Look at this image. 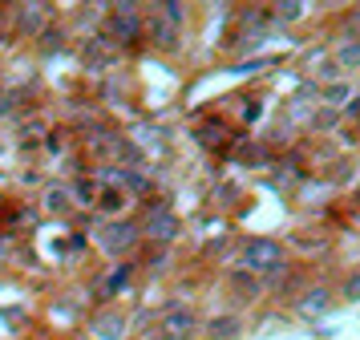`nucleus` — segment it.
Wrapping results in <instances>:
<instances>
[{"label": "nucleus", "mask_w": 360, "mask_h": 340, "mask_svg": "<svg viewBox=\"0 0 360 340\" xmlns=\"http://www.w3.org/2000/svg\"><path fill=\"white\" fill-rule=\"evenodd\" d=\"M283 263V247L279 239H267V235H251L243 243V267L255 275H267V272H279Z\"/></svg>", "instance_id": "f257e3e1"}, {"label": "nucleus", "mask_w": 360, "mask_h": 340, "mask_svg": "<svg viewBox=\"0 0 360 340\" xmlns=\"http://www.w3.org/2000/svg\"><path fill=\"white\" fill-rule=\"evenodd\" d=\"M198 332V316H195V308H186V304H170L158 316V340H191Z\"/></svg>", "instance_id": "f03ea898"}, {"label": "nucleus", "mask_w": 360, "mask_h": 340, "mask_svg": "<svg viewBox=\"0 0 360 340\" xmlns=\"http://www.w3.org/2000/svg\"><path fill=\"white\" fill-rule=\"evenodd\" d=\"M105 29L114 37V45H134V41H142L146 20H142V13L134 4H117L114 13H110V20H105Z\"/></svg>", "instance_id": "7ed1b4c3"}, {"label": "nucleus", "mask_w": 360, "mask_h": 340, "mask_svg": "<svg viewBox=\"0 0 360 340\" xmlns=\"http://www.w3.org/2000/svg\"><path fill=\"white\" fill-rule=\"evenodd\" d=\"M179 231H182L179 215L166 207V203L150 207L146 223H142V235H146V239H154V243H174V239H179Z\"/></svg>", "instance_id": "20e7f679"}, {"label": "nucleus", "mask_w": 360, "mask_h": 340, "mask_svg": "<svg viewBox=\"0 0 360 340\" xmlns=\"http://www.w3.org/2000/svg\"><path fill=\"white\" fill-rule=\"evenodd\" d=\"M138 235H142V227L138 223H122V219H117V223H105L101 227V251H105V256H122V251H130L134 243H138Z\"/></svg>", "instance_id": "39448f33"}, {"label": "nucleus", "mask_w": 360, "mask_h": 340, "mask_svg": "<svg viewBox=\"0 0 360 340\" xmlns=\"http://www.w3.org/2000/svg\"><path fill=\"white\" fill-rule=\"evenodd\" d=\"M89 332L98 340H126L130 320H126V312H117V308H101L98 316L89 320Z\"/></svg>", "instance_id": "423d86ee"}, {"label": "nucleus", "mask_w": 360, "mask_h": 340, "mask_svg": "<svg viewBox=\"0 0 360 340\" xmlns=\"http://www.w3.org/2000/svg\"><path fill=\"white\" fill-rule=\"evenodd\" d=\"M146 32H150V41L158 49H179V25H170L158 8H154V16L146 20Z\"/></svg>", "instance_id": "0eeeda50"}, {"label": "nucleus", "mask_w": 360, "mask_h": 340, "mask_svg": "<svg viewBox=\"0 0 360 340\" xmlns=\"http://www.w3.org/2000/svg\"><path fill=\"white\" fill-rule=\"evenodd\" d=\"M45 16H49V4H17L13 20H17V32H41Z\"/></svg>", "instance_id": "6e6552de"}, {"label": "nucleus", "mask_w": 360, "mask_h": 340, "mask_svg": "<svg viewBox=\"0 0 360 340\" xmlns=\"http://www.w3.org/2000/svg\"><path fill=\"white\" fill-rule=\"evenodd\" d=\"M295 308H300V316H324L328 308H332V291L328 288H308L300 300H295Z\"/></svg>", "instance_id": "1a4fd4ad"}, {"label": "nucleus", "mask_w": 360, "mask_h": 340, "mask_svg": "<svg viewBox=\"0 0 360 340\" xmlns=\"http://www.w3.org/2000/svg\"><path fill=\"white\" fill-rule=\"evenodd\" d=\"M239 332H243V320L239 316H214L211 324H207V336L211 340H239Z\"/></svg>", "instance_id": "9d476101"}, {"label": "nucleus", "mask_w": 360, "mask_h": 340, "mask_svg": "<svg viewBox=\"0 0 360 340\" xmlns=\"http://www.w3.org/2000/svg\"><path fill=\"white\" fill-rule=\"evenodd\" d=\"M227 288L235 291V296H247V300H251V296L259 291V279H255V272L239 267V272H231V275H227Z\"/></svg>", "instance_id": "9b49d317"}, {"label": "nucleus", "mask_w": 360, "mask_h": 340, "mask_svg": "<svg viewBox=\"0 0 360 340\" xmlns=\"http://www.w3.org/2000/svg\"><path fill=\"white\" fill-rule=\"evenodd\" d=\"M69 207H73V194H69L65 187H49V191H45V210H53V215H65Z\"/></svg>", "instance_id": "f8f14e48"}, {"label": "nucleus", "mask_w": 360, "mask_h": 340, "mask_svg": "<svg viewBox=\"0 0 360 340\" xmlns=\"http://www.w3.org/2000/svg\"><path fill=\"white\" fill-rule=\"evenodd\" d=\"M336 65H340V69H360V41L336 45Z\"/></svg>", "instance_id": "ddd939ff"}, {"label": "nucleus", "mask_w": 360, "mask_h": 340, "mask_svg": "<svg viewBox=\"0 0 360 340\" xmlns=\"http://www.w3.org/2000/svg\"><path fill=\"white\" fill-rule=\"evenodd\" d=\"M130 284H134V267H130V263H117L114 275L105 279V291H114V296H117V291H126Z\"/></svg>", "instance_id": "4468645a"}, {"label": "nucleus", "mask_w": 360, "mask_h": 340, "mask_svg": "<svg viewBox=\"0 0 360 340\" xmlns=\"http://www.w3.org/2000/svg\"><path fill=\"white\" fill-rule=\"evenodd\" d=\"M195 134H198V142L202 146H223V138H227V130L219 126V122H202Z\"/></svg>", "instance_id": "2eb2a0df"}, {"label": "nucleus", "mask_w": 360, "mask_h": 340, "mask_svg": "<svg viewBox=\"0 0 360 340\" xmlns=\"http://www.w3.org/2000/svg\"><path fill=\"white\" fill-rule=\"evenodd\" d=\"M122 203H126L122 187H105V191H101V210H105V215H117V210H122Z\"/></svg>", "instance_id": "dca6fc26"}, {"label": "nucleus", "mask_w": 360, "mask_h": 340, "mask_svg": "<svg viewBox=\"0 0 360 340\" xmlns=\"http://www.w3.org/2000/svg\"><path fill=\"white\" fill-rule=\"evenodd\" d=\"M158 13H162L170 25H182V20H186V8H182V4H158Z\"/></svg>", "instance_id": "f3484780"}, {"label": "nucleus", "mask_w": 360, "mask_h": 340, "mask_svg": "<svg viewBox=\"0 0 360 340\" xmlns=\"http://www.w3.org/2000/svg\"><path fill=\"white\" fill-rule=\"evenodd\" d=\"M304 4H276V20H300Z\"/></svg>", "instance_id": "a211bd4d"}, {"label": "nucleus", "mask_w": 360, "mask_h": 340, "mask_svg": "<svg viewBox=\"0 0 360 340\" xmlns=\"http://www.w3.org/2000/svg\"><path fill=\"white\" fill-rule=\"evenodd\" d=\"M344 300H352V304H356V300H360V272H356V275H348V279H344Z\"/></svg>", "instance_id": "6ab92c4d"}, {"label": "nucleus", "mask_w": 360, "mask_h": 340, "mask_svg": "<svg viewBox=\"0 0 360 340\" xmlns=\"http://www.w3.org/2000/svg\"><path fill=\"white\" fill-rule=\"evenodd\" d=\"M311 126H316V130H332V126H336V113H316V118H311Z\"/></svg>", "instance_id": "aec40b11"}, {"label": "nucleus", "mask_w": 360, "mask_h": 340, "mask_svg": "<svg viewBox=\"0 0 360 340\" xmlns=\"http://www.w3.org/2000/svg\"><path fill=\"white\" fill-rule=\"evenodd\" d=\"M239 158L243 162H263V150L259 146H247V150H239Z\"/></svg>", "instance_id": "412c9836"}, {"label": "nucleus", "mask_w": 360, "mask_h": 340, "mask_svg": "<svg viewBox=\"0 0 360 340\" xmlns=\"http://www.w3.org/2000/svg\"><path fill=\"white\" fill-rule=\"evenodd\" d=\"M344 118H360V94L344 101Z\"/></svg>", "instance_id": "4be33fe9"}, {"label": "nucleus", "mask_w": 360, "mask_h": 340, "mask_svg": "<svg viewBox=\"0 0 360 340\" xmlns=\"http://www.w3.org/2000/svg\"><path fill=\"white\" fill-rule=\"evenodd\" d=\"M0 118H4V101H0Z\"/></svg>", "instance_id": "5701e85b"}]
</instances>
